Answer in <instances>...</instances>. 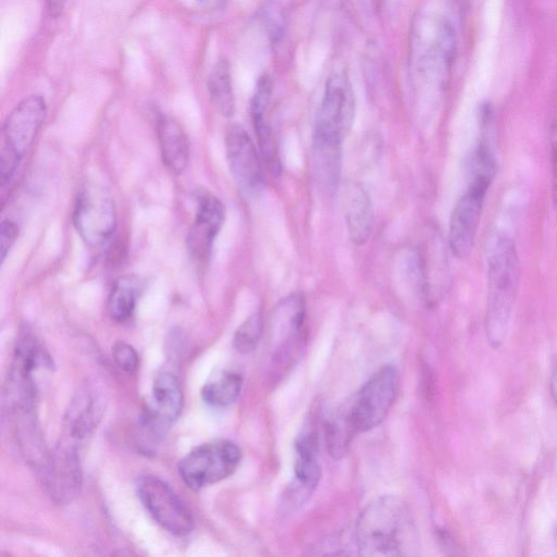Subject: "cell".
I'll return each instance as SVG.
<instances>
[{"instance_id":"6da1fadb","label":"cell","mask_w":557,"mask_h":557,"mask_svg":"<svg viewBox=\"0 0 557 557\" xmlns=\"http://www.w3.org/2000/svg\"><path fill=\"white\" fill-rule=\"evenodd\" d=\"M355 535L362 556L401 557L418 552L412 511L398 496L385 495L371 502L359 516Z\"/></svg>"},{"instance_id":"7a4b0ae2","label":"cell","mask_w":557,"mask_h":557,"mask_svg":"<svg viewBox=\"0 0 557 557\" xmlns=\"http://www.w3.org/2000/svg\"><path fill=\"white\" fill-rule=\"evenodd\" d=\"M520 275V260L515 243L507 236L498 237L487 257L485 330L494 348L506 341Z\"/></svg>"},{"instance_id":"3957f363","label":"cell","mask_w":557,"mask_h":557,"mask_svg":"<svg viewBox=\"0 0 557 557\" xmlns=\"http://www.w3.org/2000/svg\"><path fill=\"white\" fill-rule=\"evenodd\" d=\"M47 106L41 96L32 95L18 102L8 114L1 129L0 183L4 186L14 176L46 119Z\"/></svg>"},{"instance_id":"277c9868","label":"cell","mask_w":557,"mask_h":557,"mask_svg":"<svg viewBox=\"0 0 557 557\" xmlns=\"http://www.w3.org/2000/svg\"><path fill=\"white\" fill-rule=\"evenodd\" d=\"M242 458L240 449L231 441L221 440L197 446L183 457L177 466L178 473L191 490L228 478Z\"/></svg>"},{"instance_id":"5b68a950","label":"cell","mask_w":557,"mask_h":557,"mask_svg":"<svg viewBox=\"0 0 557 557\" xmlns=\"http://www.w3.org/2000/svg\"><path fill=\"white\" fill-rule=\"evenodd\" d=\"M398 387V372L394 366L377 370L359 389L346 408L356 433L367 432L385 419L394 404Z\"/></svg>"},{"instance_id":"8992f818","label":"cell","mask_w":557,"mask_h":557,"mask_svg":"<svg viewBox=\"0 0 557 557\" xmlns=\"http://www.w3.org/2000/svg\"><path fill=\"white\" fill-rule=\"evenodd\" d=\"M356 113V98L349 76L332 73L318 111L314 135L342 141L349 134Z\"/></svg>"},{"instance_id":"52a82bcc","label":"cell","mask_w":557,"mask_h":557,"mask_svg":"<svg viewBox=\"0 0 557 557\" xmlns=\"http://www.w3.org/2000/svg\"><path fill=\"white\" fill-rule=\"evenodd\" d=\"M136 491L146 510L164 530L177 536L193 531L191 511L166 482L145 474L137 479Z\"/></svg>"},{"instance_id":"ba28073f","label":"cell","mask_w":557,"mask_h":557,"mask_svg":"<svg viewBox=\"0 0 557 557\" xmlns=\"http://www.w3.org/2000/svg\"><path fill=\"white\" fill-rule=\"evenodd\" d=\"M73 220L78 234L87 245H104L116 225L115 207L111 196L96 185L84 187L77 196Z\"/></svg>"},{"instance_id":"9c48e42d","label":"cell","mask_w":557,"mask_h":557,"mask_svg":"<svg viewBox=\"0 0 557 557\" xmlns=\"http://www.w3.org/2000/svg\"><path fill=\"white\" fill-rule=\"evenodd\" d=\"M492 180L471 176V181L456 202L449 221L448 244L453 255L467 259L473 249L483 202Z\"/></svg>"},{"instance_id":"30bf717a","label":"cell","mask_w":557,"mask_h":557,"mask_svg":"<svg viewBox=\"0 0 557 557\" xmlns=\"http://www.w3.org/2000/svg\"><path fill=\"white\" fill-rule=\"evenodd\" d=\"M78 449V443L64 437L50 451L47 467L39 475L46 491L59 504L71 502L82 488L83 472Z\"/></svg>"},{"instance_id":"8fae6325","label":"cell","mask_w":557,"mask_h":557,"mask_svg":"<svg viewBox=\"0 0 557 557\" xmlns=\"http://www.w3.org/2000/svg\"><path fill=\"white\" fill-rule=\"evenodd\" d=\"M306 315V302L302 294L294 293L284 298L275 308L270 339L273 358L276 362H286L293 358L302 336Z\"/></svg>"},{"instance_id":"7c38bea8","label":"cell","mask_w":557,"mask_h":557,"mask_svg":"<svg viewBox=\"0 0 557 557\" xmlns=\"http://www.w3.org/2000/svg\"><path fill=\"white\" fill-rule=\"evenodd\" d=\"M225 151L238 187L247 195L257 194L263 183L262 166L255 144L244 127L233 124L227 128Z\"/></svg>"},{"instance_id":"4fadbf2b","label":"cell","mask_w":557,"mask_h":557,"mask_svg":"<svg viewBox=\"0 0 557 557\" xmlns=\"http://www.w3.org/2000/svg\"><path fill=\"white\" fill-rule=\"evenodd\" d=\"M224 218L225 209L218 197L208 191L197 195L196 218L187 235V248L199 265L208 262Z\"/></svg>"},{"instance_id":"5bb4252c","label":"cell","mask_w":557,"mask_h":557,"mask_svg":"<svg viewBox=\"0 0 557 557\" xmlns=\"http://www.w3.org/2000/svg\"><path fill=\"white\" fill-rule=\"evenodd\" d=\"M297 459L295 478L284 495L288 506H301L317 487L321 478V467L317 459L318 441L314 432L299 436L296 442Z\"/></svg>"},{"instance_id":"9a60e30c","label":"cell","mask_w":557,"mask_h":557,"mask_svg":"<svg viewBox=\"0 0 557 557\" xmlns=\"http://www.w3.org/2000/svg\"><path fill=\"white\" fill-rule=\"evenodd\" d=\"M342 201L349 238L356 246H362L369 240L374 224L370 196L361 184L347 182Z\"/></svg>"},{"instance_id":"2e32d148","label":"cell","mask_w":557,"mask_h":557,"mask_svg":"<svg viewBox=\"0 0 557 557\" xmlns=\"http://www.w3.org/2000/svg\"><path fill=\"white\" fill-rule=\"evenodd\" d=\"M342 168V141L313 136L312 173L319 190L332 196L339 186Z\"/></svg>"},{"instance_id":"e0dca14e","label":"cell","mask_w":557,"mask_h":557,"mask_svg":"<svg viewBox=\"0 0 557 557\" xmlns=\"http://www.w3.org/2000/svg\"><path fill=\"white\" fill-rule=\"evenodd\" d=\"M157 133L162 161L171 172L183 173L189 161V141L183 127L175 119L162 115Z\"/></svg>"},{"instance_id":"ac0fdd59","label":"cell","mask_w":557,"mask_h":557,"mask_svg":"<svg viewBox=\"0 0 557 557\" xmlns=\"http://www.w3.org/2000/svg\"><path fill=\"white\" fill-rule=\"evenodd\" d=\"M102 410L98 396L86 391L79 393L65 416V437L79 444L97 426Z\"/></svg>"},{"instance_id":"d6986e66","label":"cell","mask_w":557,"mask_h":557,"mask_svg":"<svg viewBox=\"0 0 557 557\" xmlns=\"http://www.w3.org/2000/svg\"><path fill=\"white\" fill-rule=\"evenodd\" d=\"M152 407L150 408L165 423L175 421L183 409L181 385L170 372L158 374L152 386Z\"/></svg>"},{"instance_id":"ffe728a7","label":"cell","mask_w":557,"mask_h":557,"mask_svg":"<svg viewBox=\"0 0 557 557\" xmlns=\"http://www.w3.org/2000/svg\"><path fill=\"white\" fill-rule=\"evenodd\" d=\"M138 297V282L132 275L116 278L108 297V312L120 323L127 322L134 314Z\"/></svg>"},{"instance_id":"44dd1931","label":"cell","mask_w":557,"mask_h":557,"mask_svg":"<svg viewBox=\"0 0 557 557\" xmlns=\"http://www.w3.org/2000/svg\"><path fill=\"white\" fill-rule=\"evenodd\" d=\"M208 91L215 109L226 117L233 115L235 100L232 86L231 67L226 60H220L208 76Z\"/></svg>"},{"instance_id":"7402d4cb","label":"cell","mask_w":557,"mask_h":557,"mask_svg":"<svg viewBox=\"0 0 557 557\" xmlns=\"http://www.w3.org/2000/svg\"><path fill=\"white\" fill-rule=\"evenodd\" d=\"M242 386L240 374L234 371H224L202 386L201 397L212 407H227L237 399Z\"/></svg>"},{"instance_id":"603a6c76","label":"cell","mask_w":557,"mask_h":557,"mask_svg":"<svg viewBox=\"0 0 557 557\" xmlns=\"http://www.w3.org/2000/svg\"><path fill=\"white\" fill-rule=\"evenodd\" d=\"M324 430L329 453L334 458L342 457L346 453L352 436L356 434L349 421L346 408L335 412L325 422Z\"/></svg>"},{"instance_id":"cb8c5ba5","label":"cell","mask_w":557,"mask_h":557,"mask_svg":"<svg viewBox=\"0 0 557 557\" xmlns=\"http://www.w3.org/2000/svg\"><path fill=\"white\" fill-rule=\"evenodd\" d=\"M255 132L258 139L260 153L272 175H280L282 172V163L277 147V141L270 123L265 117L252 120Z\"/></svg>"},{"instance_id":"d4e9b609","label":"cell","mask_w":557,"mask_h":557,"mask_svg":"<svg viewBox=\"0 0 557 557\" xmlns=\"http://www.w3.org/2000/svg\"><path fill=\"white\" fill-rule=\"evenodd\" d=\"M263 320L260 312L249 315L235 331L233 336L234 348L243 355L253 351L261 338Z\"/></svg>"},{"instance_id":"484cf974","label":"cell","mask_w":557,"mask_h":557,"mask_svg":"<svg viewBox=\"0 0 557 557\" xmlns=\"http://www.w3.org/2000/svg\"><path fill=\"white\" fill-rule=\"evenodd\" d=\"M112 357L116 366L129 374L138 369V354L132 345L125 342H116L113 345Z\"/></svg>"},{"instance_id":"4316f807","label":"cell","mask_w":557,"mask_h":557,"mask_svg":"<svg viewBox=\"0 0 557 557\" xmlns=\"http://www.w3.org/2000/svg\"><path fill=\"white\" fill-rule=\"evenodd\" d=\"M16 237L17 225L9 219L3 220L0 227V256L2 263L14 245Z\"/></svg>"},{"instance_id":"83f0119b","label":"cell","mask_w":557,"mask_h":557,"mask_svg":"<svg viewBox=\"0 0 557 557\" xmlns=\"http://www.w3.org/2000/svg\"><path fill=\"white\" fill-rule=\"evenodd\" d=\"M552 199L557 222V140L552 145Z\"/></svg>"},{"instance_id":"f1b7e54d","label":"cell","mask_w":557,"mask_h":557,"mask_svg":"<svg viewBox=\"0 0 557 557\" xmlns=\"http://www.w3.org/2000/svg\"><path fill=\"white\" fill-rule=\"evenodd\" d=\"M549 389L554 403L557 406V356L554 357L549 375Z\"/></svg>"},{"instance_id":"f546056e","label":"cell","mask_w":557,"mask_h":557,"mask_svg":"<svg viewBox=\"0 0 557 557\" xmlns=\"http://www.w3.org/2000/svg\"><path fill=\"white\" fill-rule=\"evenodd\" d=\"M66 1L67 0H47L48 14L51 17H58L62 13Z\"/></svg>"},{"instance_id":"4dcf8cb0","label":"cell","mask_w":557,"mask_h":557,"mask_svg":"<svg viewBox=\"0 0 557 557\" xmlns=\"http://www.w3.org/2000/svg\"><path fill=\"white\" fill-rule=\"evenodd\" d=\"M196 1L209 10L222 9L226 2V0H196Z\"/></svg>"}]
</instances>
